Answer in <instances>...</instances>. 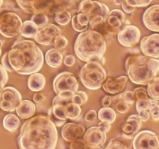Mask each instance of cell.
<instances>
[{
	"mask_svg": "<svg viewBox=\"0 0 159 149\" xmlns=\"http://www.w3.org/2000/svg\"><path fill=\"white\" fill-rule=\"evenodd\" d=\"M34 101L36 103H40V102H43L46 100V96L43 94V93H40V91L36 93L34 96Z\"/></svg>",
	"mask_w": 159,
	"mask_h": 149,
	"instance_id": "50",
	"label": "cell"
},
{
	"mask_svg": "<svg viewBox=\"0 0 159 149\" xmlns=\"http://www.w3.org/2000/svg\"><path fill=\"white\" fill-rule=\"evenodd\" d=\"M112 104V97L110 96H107L102 99V106L103 107L110 106Z\"/></svg>",
	"mask_w": 159,
	"mask_h": 149,
	"instance_id": "55",
	"label": "cell"
},
{
	"mask_svg": "<svg viewBox=\"0 0 159 149\" xmlns=\"http://www.w3.org/2000/svg\"><path fill=\"white\" fill-rule=\"evenodd\" d=\"M149 113L151 116L155 120H159V104L158 100L155 99H151L150 107H149Z\"/></svg>",
	"mask_w": 159,
	"mask_h": 149,
	"instance_id": "36",
	"label": "cell"
},
{
	"mask_svg": "<svg viewBox=\"0 0 159 149\" xmlns=\"http://www.w3.org/2000/svg\"><path fill=\"white\" fill-rule=\"evenodd\" d=\"M75 59L74 56L71 55V54L67 55L66 57H65V59H64V63H65V65H67V66H72L75 64Z\"/></svg>",
	"mask_w": 159,
	"mask_h": 149,
	"instance_id": "53",
	"label": "cell"
},
{
	"mask_svg": "<svg viewBox=\"0 0 159 149\" xmlns=\"http://www.w3.org/2000/svg\"><path fill=\"white\" fill-rule=\"evenodd\" d=\"M57 141L56 126L48 116L30 117L22 125L18 144L22 149H54Z\"/></svg>",
	"mask_w": 159,
	"mask_h": 149,
	"instance_id": "1",
	"label": "cell"
},
{
	"mask_svg": "<svg viewBox=\"0 0 159 149\" xmlns=\"http://www.w3.org/2000/svg\"><path fill=\"white\" fill-rule=\"evenodd\" d=\"M113 110L119 112L120 113H125L130 109L129 104L123 99L120 94H116V96L112 98Z\"/></svg>",
	"mask_w": 159,
	"mask_h": 149,
	"instance_id": "27",
	"label": "cell"
},
{
	"mask_svg": "<svg viewBox=\"0 0 159 149\" xmlns=\"http://www.w3.org/2000/svg\"><path fill=\"white\" fill-rule=\"evenodd\" d=\"M31 21L34 22L39 29L43 27L48 23V17L44 14H34L31 17Z\"/></svg>",
	"mask_w": 159,
	"mask_h": 149,
	"instance_id": "33",
	"label": "cell"
},
{
	"mask_svg": "<svg viewBox=\"0 0 159 149\" xmlns=\"http://www.w3.org/2000/svg\"><path fill=\"white\" fill-rule=\"evenodd\" d=\"M0 99L12 102L16 107L20 102V101H21L22 97L20 92L16 88H13L12 86H7L4 87L1 90V93H0Z\"/></svg>",
	"mask_w": 159,
	"mask_h": 149,
	"instance_id": "19",
	"label": "cell"
},
{
	"mask_svg": "<svg viewBox=\"0 0 159 149\" xmlns=\"http://www.w3.org/2000/svg\"><path fill=\"white\" fill-rule=\"evenodd\" d=\"M110 124H110V123L108 122H106V121H100L99 124V127H100L103 131H105L106 133H107V132H108L109 130H110V128H111V125H110Z\"/></svg>",
	"mask_w": 159,
	"mask_h": 149,
	"instance_id": "54",
	"label": "cell"
},
{
	"mask_svg": "<svg viewBox=\"0 0 159 149\" xmlns=\"http://www.w3.org/2000/svg\"><path fill=\"white\" fill-rule=\"evenodd\" d=\"M2 40H0V47H2Z\"/></svg>",
	"mask_w": 159,
	"mask_h": 149,
	"instance_id": "58",
	"label": "cell"
},
{
	"mask_svg": "<svg viewBox=\"0 0 159 149\" xmlns=\"http://www.w3.org/2000/svg\"><path fill=\"white\" fill-rule=\"evenodd\" d=\"M97 118V113L94 110H89L84 116V120L87 122H94Z\"/></svg>",
	"mask_w": 159,
	"mask_h": 149,
	"instance_id": "46",
	"label": "cell"
},
{
	"mask_svg": "<svg viewBox=\"0 0 159 149\" xmlns=\"http://www.w3.org/2000/svg\"><path fill=\"white\" fill-rule=\"evenodd\" d=\"M77 20L82 26H89V19L88 16L85 15V14L82 13V12H79L77 15Z\"/></svg>",
	"mask_w": 159,
	"mask_h": 149,
	"instance_id": "47",
	"label": "cell"
},
{
	"mask_svg": "<svg viewBox=\"0 0 159 149\" xmlns=\"http://www.w3.org/2000/svg\"><path fill=\"white\" fill-rule=\"evenodd\" d=\"M8 81V74L6 68L0 65V91L5 87Z\"/></svg>",
	"mask_w": 159,
	"mask_h": 149,
	"instance_id": "41",
	"label": "cell"
},
{
	"mask_svg": "<svg viewBox=\"0 0 159 149\" xmlns=\"http://www.w3.org/2000/svg\"><path fill=\"white\" fill-rule=\"evenodd\" d=\"M69 148H71V149H79V148L87 149V148H89V147L87 145V144L85 142V141H84L83 139L78 138V139L75 140V141H71V142L70 143Z\"/></svg>",
	"mask_w": 159,
	"mask_h": 149,
	"instance_id": "40",
	"label": "cell"
},
{
	"mask_svg": "<svg viewBox=\"0 0 159 149\" xmlns=\"http://www.w3.org/2000/svg\"><path fill=\"white\" fill-rule=\"evenodd\" d=\"M20 119L17 117V116L12 114V113H9V114L5 116L2 120L4 128L10 132H13L16 130L19 125H20Z\"/></svg>",
	"mask_w": 159,
	"mask_h": 149,
	"instance_id": "24",
	"label": "cell"
},
{
	"mask_svg": "<svg viewBox=\"0 0 159 149\" xmlns=\"http://www.w3.org/2000/svg\"><path fill=\"white\" fill-rule=\"evenodd\" d=\"M71 20V25H72L73 29H74L75 31H77V32H79V33L83 32V31H85V29H88L89 26H82V25L79 23V21H78L77 20V15L74 16Z\"/></svg>",
	"mask_w": 159,
	"mask_h": 149,
	"instance_id": "43",
	"label": "cell"
},
{
	"mask_svg": "<svg viewBox=\"0 0 159 149\" xmlns=\"http://www.w3.org/2000/svg\"><path fill=\"white\" fill-rule=\"evenodd\" d=\"M71 101L74 103L82 106L86 103V102L88 101V96L83 91H76L71 96Z\"/></svg>",
	"mask_w": 159,
	"mask_h": 149,
	"instance_id": "32",
	"label": "cell"
},
{
	"mask_svg": "<svg viewBox=\"0 0 159 149\" xmlns=\"http://www.w3.org/2000/svg\"><path fill=\"white\" fill-rule=\"evenodd\" d=\"M151 99L145 100H136V110L138 112L141 110H148L150 107Z\"/></svg>",
	"mask_w": 159,
	"mask_h": 149,
	"instance_id": "42",
	"label": "cell"
},
{
	"mask_svg": "<svg viewBox=\"0 0 159 149\" xmlns=\"http://www.w3.org/2000/svg\"><path fill=\"white\" fill-rule=\"evenodd\" d=\"M53 43H54V47L56 49L61 51L65 48V47L68 45V40L65 36L62 34H59L54 37V40H53Z\"/></svg>",
	"mask_w": 159,
	"mask_h": 149,
	"instance_id": "34",
	"label": "cell"
},
{
	"mask_svg": "<svg viewBox=\"0 0 159 149\" xmlns=\"http://www.w3.org/2000/svg\"><path fill=\"white\" fill-rule=\"evenodd\" d=\"M2 3H3V0H0V8H1L2 6Z\"/></svg>",
	"mask_w": 159,
	"mask_h": 149,
	"instance_id": "57",
	"label": "cell"
},
{
	"mask_svg": "<svg viewBox=\"0 0 159 149\" xmlns=\"http://www.w3.org/2000/svg\"><path fill=\"white\" fill-rule=\"evenodd\" d=\"M129 79L138 85H147L159 71V60L146 55L130 56L125 62Z\"/></svg>",
	"mask_w": 159,
	"mask_h": 149,
	"instance_id": "4",
	"label": "cell"
},
{
	"mask_svg": "<svg viewBox=\"0 0 159 149\" xmlns=\"http://www.w3.org/2000/svg\"><path fill=\"white\" fill-rule=\"evenodd\" d=\"M133 147L135 149L159 148L158 137L151 130H142L134 138Z\"/></svg>",
	"mask_w": 159,
	"mask_h": 149,
	"instance_id": "9",
	"label": "cell"
},
{
	"mask_svg": "<svg viewBox=\"0 0 159 149\" xmlns=\"http://www.w3.org/2000/svg\"><path fill=\"white\" fill-rule=\"evenodd\" d=\"M142 19L144 26L148 29L159 32V5H154L148 8Z\"/></svg>",
	"mask_w": 159,
	"mask_h": 149,
	"instance_id": "14",
	"label": "cell"
},
{
	"mask_svg": "<svg viewBox=\"0 0 159 149\" xmlns=\"http://www.w3.org/2000/svg\"><path fill=\"white\" fill-rule=\"evenodd\" d=\"M80 79L84 86L91 90L99 89L107 79L105 69L98 61H89L80 71Z\"/></svg>",
	"mask_w": 159,
	"mask_h": 149,
	"instance_id": "6",
	"label": "cell"
},
{
	"mask_svg": "<svg viewBox=\"0 0 159 149\" xmlns=\"http://www.w3.org/2000/svg\"><path fill=\"white\" fill-rule=\"evenodd\" d=\"M134 99L136 100H145V99H149V96L148 94L147 90L142 87H138L136 88L133 91Z\"/></svg>",
	"mask_w": 159,
	"mask_h": 149,
	"instance_id": "37",
	"label": "cell"
},
{
	"mask_svg": "<svg viewBox=\"0 0 159 149\" xmlns=\"http://www.w3.org/2000/svg\"><path fill=\"white\" fill-rule=\"evenodd\" d=\"M83 140L89 148H100L103 147L107 141V133L99 126H94L85 131Z\"/></svg>",
	"mask_w": 159,
	"mask_h": 149,
	"instance_id": "10",
	"label": "cell"
},
{
	"mask_svg": "<svg viewBox=\"0 0 159 149\" xmlns=\"http://www.w3.org/2000/svg\"><path fill=\"white\" fill-rule=\"evenodd\" d=\"M39 28L31 20H26L22 24L21 35L26 38H34L35 34L38 31Z\"/></svg>",
	"mask_w": 159,
	"mask_h": 149,
	"instance_id": "25",
	"label": "cell"
},
{
	"mask_svg": "<svg viewBox=\"0 0 159 149\" xmlns=\"http://www.w3.org/2000/svg\"><path fill=\"white\" fill-rule=\"evenodd\" d=\"M0 108L2 109L4 111L7 112H12L16 110V107L10 102H8V101L2 100V99H0Z\"/></svg>",
	"mask_w": 159,
	"mask_h": 149,
	"instance_id": "44",
	"label": "cell"
},
{
	"mask_svg": "<svg viewBox=\"0 0 159 149\" xmlns=\"http://www.w3.org/2000/svg\"><path fill=\"white\" fill-rule=\"evenodd\" d=\"M116 112L113 110V108H111L110 106L103 107L99 110L98 113V118L101 121H106L110 124H112L116 120Z\"/></svg>",
	"mask_w": 159,
	"mask_h": 149,
	"instance_id": "26",
	"label": "cell"
},
{
	"mask_svg": "<svg viewBox=\"0 0 159 149\" xmlns=\"http://www.w3.org/2000/svg\"><path fill=\"white\" fill-rule=\"evenodd\" d=\"M8 58L13 71L20 74H30L41 69L44 57L34 41L19 39L8 52Z\"/></svg>",
	"mask_w": 159,
	"mask_h": 149,
	"instance_id": "2",
	"label": "cell"
},
{
	"mask_svg": "<svg viewBox=\"0 0 159 149\" xmlns=\"http://www.w3.org/2000/svg\"><path fill=\"white\" fill-rule=\"evenodd\" d=\"M109 12H110V9L107 5L102 4L97 1L82 0L79 3V12H82L87 15L89 20L96 16L100 15L107 20Z\"/></svg>",
	"mask_w": 159,
	"mask_h": 149,
	"instance_id": "8",
	"label": "cell"
},
{
	"mask_svg": "<svg viewBox=\"0 0 159 149\" xmlns=\"http://www.w3.org/2000/svg\"><path fill=\"white\" fill-rule=\"evenodd\" d=\"M120 95L121 96H122L123 99H124L126 102H127L129 105H130V104H133L134 102H135L134 96L133 92L126 91Z\"/></svg>",
	"mask_w": 159,
	"mask_h": 149,
	"instance_id": "45",
	"label": "cell"
},
{
	"mask_svg": "<svg viewBox=\"0 0 159 149\" xmlns=\"http://www.w3.org/2000/svg\"><path fill=\"white\" fill-rule=\"evenodd\" d=\"M66 82L73 92L75 93L76 91H78V88H79V82H78L77 79L73 75V74L71 72H70L68 74V76H67Z\"/></svg>",
	"mask_w": 159,
	"mask_h": 149,
	"instance_id": "38",
	"label": "cell"
},
{
	"mask_svg": "<svg viewBox=\"0 0 159 149\" xmlns=\"http://www.w3.org/2000/svg\"><path fill=\"white\" fill-rule=\"evenodd\" d=\"M109 15H113V16H117L123 23H125L126 21V17L124 13L123 12V11L120 10V9H113V10L110 11L109 12Z\"/></svg>",
	"mask_w": 159,
	"mask_h": 149,
	"instance_id": "48",
	"label": "cell"
},
{
	"mask_svg": "<svg viewBox=\"0 0 159 149\" xmlns=\"http://www.w3.org/2000/svg\"><path fill=\"white\" fill-rule=\"evenodd\" d=\"M28 87L33 92H39L43 88L45 85V78L38 71L30 74L28 78Z\"/></svg>",
	"mask_w": 159,
	"mask_h": 149,
	"instance_id": "21",
	"label": "cell"
},
{
	"mask_svg": "<svg viewBox=\"0 0 159 149\" xmlns=\"http://www.w3.org/2000/svg\"><path fill=\"white\" fill-rule=\"evenodd\" d=\"M65 114H66L67 118L70 120H75L80 115L81 107L78 104L74 103L71 101L68 102L66 105L65 106Z\"/></svg>",
	"mask_w": 159,
	"mask_h": 149,
	"instance_id": "29",
	"label": "cell"
},
{
	"mask_svg": "<svg viewBox=\"0 0 159 149\" xmlns=\"http://www.w3.org/2000/svg\"><path fill=\"white\" fill-rule=\"evenodd\" d=\"M141 37V32L137 26L133 25L127 24L121 29H120L117 34L118 41L124 47L134 46L138 43Z\"/></svg>",
	"mask_w": 159,
	"mask_h": 149,
	"instance_id": "11",
	"label": "cell"
},
{
	"mask_svg": "<svg viewBox=\"0 0 159 149\" xmlns=\"http://www.w3.org/2000/svg\"><path fill=\"white\" fill-rule=\"evenodd\" d=\"M85 131V127L81 124L67 123L62 127L61 136L66 141L71 142L78 138H80V137L83 136Z\"/></svg>",
	"mask_w": 159,
	"mask_h": 149,
	"instance_id": "15",
	"label": "cell"
},
{
	"mask_svg": "<svg viewBox=\"0 0 159 149\" xmlns=\"http://www.w3.org/2000/svg\"><path fill=\"white\" fill-rule=\"evenodd\" d=\"M138 116L141 121H147L150 117V113L148 110H141L138 112Z\"/></svg>",
	"mask_w": 159,
	"mask_h": 149,
	"instance_id": "52",
	"label": "cell"
},
{
	"mask_svg": "<svg viewBox=\"0 0 159 149\" xmlns=\"http://www.w3.org/2000/svg\"><path fill=\"white\" fill-rule=\"evenodd\" d=\"M128 77L120 76V77H110L105 80L102 86L104 91L111 95L120 94L126 88Z\"/></svg>",
	"mask_w": 159,
	"mask_h": 149,
	"instance_id": "13",
	"label": "cell"
},
{
	"mask_svg": "<svg viewBox=\"0 0 159 149\" xmlns=\"http://www.w3.org/2000/svg\"><path fill=\"white\" fill-rule=\"evenodd\" d=\"M158 139H159V138H158Z\"/></svg>",
	"mask_w": 159,
	"mask_h": 149,
	"instance_id": "60",
	"label": "cell"
},
{
	"mask_svg": "<svg viewBox=\"0 0 159 149\" xmlns=\"http://www.w3.org/2000/svg\"><path fill=\"white\" fill-rule=\"evenodd\" d=\"M75 53L83 61L102 60L107 50L104 37L94 29H85L77 37L74 46Z\"/></svg>",
	"mask_w": 159,
	"mask_h": 149,
	"instance_id": "3",
	"label": "cell"
},
{
	"mask_svg": "<svg viewBox=\"0 0 159 149\" xmlns=\"http://www.w3.org/2000/svg\"><path fill=\"white\" fill-rule=\"evenodd\" d=\"M106 21L107 22L109 26H111L114 29H120L122 26V25L124 24V23L117 16L113 15H109V14Z\"/></svg>",
	"mask_w": 159,
	"mask_h": 149,
	"instance_id": "35",
	"label": "cell"
},
{
	"mask_svg": "<svg viewBox=\"0 0 159 149\" xmlns=\"http://www.w3.org/2000/svg\"><path fill=\"white\" fill-rule=\"evenodd\" d=\"M147 85V92L149 97L155 100H159V77L152 79Z\"/></svg>",
	"mask_w": 159,
	"mask_h": 149,
	"instance_id": "28",
	"label": "cell"
},
{
	"mask_svg": "<svg viewBox=\"0 0 159 149\" xmlns=\"http://www.w3.org/2000/svg\"><path fill=\"white\" fill-rule=\"evenodd\" d=\"M140 47L144 55L154 58L159 57V34H154L144 37L141 40Z\"/></svg>",
	"mask_w": 159,
	"mask_h": 149,
	"instance_id": "12",
	"label": "cell"
},
{
	"mask_svg": "<svg viewBox=\"0 0 159 149\" xmlns=\"http://www.w3.org/2000/svg\"><path fill=\"white\" fill-rule=\"evenodd\" d=\"M121 7L123 8L124 11L127 13H131L134 11L135 10V7H133V6H130V5L127 4L124 0H123L122 3H121Z\"/></svg>",
	"mask_w": 159,
	"mask_h": 149,
	"instance_id": "51",
	"label": "cell"
},
{
	"mask_svg": "<svg viewBox=\"0 0 159 149\" xmlns=\"http://www.w3.org/2000/svg\"><path fill=\"white\" fill-rule=\"evenodd\" d=\"M1 53H2V50H1V47H0V55H1Z\"/></svg>",
	"mask_w": 159,
	"mask_h": 149,
	"instance_id": "59",
	"label": "cell"
},
{
	"mask_svg": "<svg viewBox=\"0 0 159 149\" xmlns=\"http://www.w3.org/2000/svg\"><path fill=\"white\" fill-rule=\"evenodd\" d=\"M130 138H127L126 136L119 135L116 138H113L106 146V148L108 149H127L131 147V141Z\"/></svg>",
	"mask_w": 159,
	"mask_h": 149,
	"instance_id": "22",
	"label": "cell"
},
{
	"mask_svg": "<svg viewBox=\"0 0 159 149\" xmlns=\"http://www.w3.org/2000/svg\"><path fill=\"white\" fill-rule=\"evenodd\" d=\"M69 73L68 71H64L58 74L54 78V82H53V89L56 94H58L61 92L65 91V90H71V88L68 86L66 82V78Z\"/></svg>",
	"mask_w": 159,
	"mask_h": 149,
	"instance_id": "23",
	"label": "cell"
},
{
	"mask_svg": "<svg viewBox=\"0 0 159 149\" xmlns=\"http://www.w3.org/2000/svg\"><path fill=\"white\" fill-rule=\"evenodd\" d=\"M45 61L51 68H58L63 61V55L59 50L54 47L51 48L46 52Z\"/></svg>",
	"mask_w": 159,
	"mask_h": 149,
	"instance_id": "20",
	"label": "cell"
},
{
	"mask_svg": "<svg viewBox=\"0 0 159 149\" xmlns=\"http://www.w3.org/2000/svg\"><path fill=\"white\" fill-rule=\"evenodd\" d=\"M48 116L56 127H61L66 123L67 118L65 114V106L54 104L52 107L49 109L48 112Z\"/></svg>",
	"mask_w": 159,
	"mask_h": 149,
	"instance_id": "17",
	"label": "cell"
},
{
	"mask_svg": "<svg viewBox=\"0 0 159 149\" xmlns=\"http://www.w3.org/2000/svg\"><path fill=\"white\" fill-rule=\"evenodd\" d=\"M141 124H142V121L141 120L138 115H130L127 118V120L122 124L121 130H122L123 134L127 138L132 139L138 133V130L141 127Z\"/></svg>",
	"mask_w": 159,
	"mask_h": 149,
	"instance_id": "16",
	"label": "cell"
},
{
	"mask_svg": "<svg viewBox=\"0 0 159 149\" xmlns=\"http://www.w3.org/2000/svg\"><path fill=\"white\" fill-rule=\"evenodd\" d=\"M17 116L21 119H29L32 117L36 112V106L29 99H21L16 108Z\"/></svg>",
	"mask_w": 159,
	"mask_h": 149,
	"instance_id": "18",
	"label": "cell"
},
{
	"mask_svg": "<svg viewBox=\"0 0 159 149\" xmlns=\"http://www.w3.org/2000/svg\"><path fill=\"white\" fill-rule=\"evenodd\" d=\"M26 13L54 16L61 10H74L79 0H16Z\"/></svg>",
	"mask_w": 159,
	"mask_h": 149,
	"instance_id": "5",
	"label": "cell"
},
{
	"mask_svg": "<svg viewBox=\"0 0 159 149\" xmlns=\"http://www.w3.org/2000/svg\"><path fill=\"white\" fill-rule=\"evenodd\" d=\"M21 18L10 11L0 13V34L8 38L17 37L21 32Z\"/></svg>",
	"mask_w": 159,
	"mask_h": 149,
	"instance_id": "7",
	"label": "cell"
},
{
	"mask_svg": "<svg viewBox=\"0 0 159 149\" xmlns=\"http://www.w3.org/2000/svg\"><path fill=\"white\" fill-rule=\"evenodd\" d=\"M113 2H114V3L116 5H121L123 0H113Z\"/></svg>",
	"mask_w": 159,
	"mask_h": 149,
	"instance_id": "56",
	"label": "cell"
},
{
	"mask_svg": "<svg viewBox=\"0 0 159 149\" xmlns=\"http://www.w3.org/2000/svg\"><path fill=\"white\" fill-rule=\"evenodd\" d=\"M54 16L56 23L61 26H65L68 24L71 19V12L69 10L59 11L54 14Z\"/></svg>",
	"mask_w": 159,
	"mask_h": 149,
	"instance_id": "31",
	"label": "cell"
},
{
	"mask_svg": "<svg viewBox=\"0 0 159 149\" xmlns=\"http://www.w3.org/2000/svg\"><path fill=\"white\" fill-rule=\"evenodd\" d=\"M34 38L35 39L37 43L43 45H50L54 39L52 36L49 35L43 27L38 29Z\"/></svg>",
	"mask_w": 159,
	"mask_h": 149,
	"instance_id": "30",
	"label": "cell"
},
{
	"mask_svg": "<svg viewBox=\"0 0 159 149\" xmlns=\"http://www.w3.org/2000/svg\"><path fill=\"white\" fill-rule=\"evenodd\" d=\"M2 66L6 68V71H13V69H12V67H11L10 64H9V58H8V52L6 53V54L3 55L2 59Z\"/></svg>",
	"mask_w": 159,
	"mask_h": 149,
	"instance_id": "49",
	"label": "cell"
},
{
	"mask_svg": "<svg viewBox=\"0 0 159 149\" xmlns=\"http://www.w3.org/2000/svg\"><path fill=\"white\" fill-rule=\"evenodd\" d=\"M124 1L133 7H145L152 2V0H124Z\"/></svg>",
	"mask_w": 159,
	"mask_h": 149,
	"instance_id": "39",
	"label": "cell"
}]
</instances>
